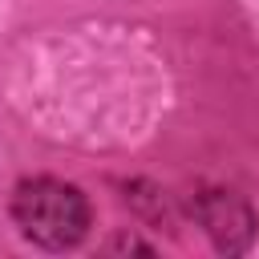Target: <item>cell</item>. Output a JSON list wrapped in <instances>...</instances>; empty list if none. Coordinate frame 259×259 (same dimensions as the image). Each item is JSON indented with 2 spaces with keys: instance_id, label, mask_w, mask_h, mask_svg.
I'll return each instance as SVG.
<instances>
[{
  "instance_id": "1",
  "label": "cell",
  "mask_w": 259,
  "mask_h": 259,
  "mask_svg": "<svg viewBox=\"0 0 259 259\" xmlns=\"http://www.w3.org/2000/svg\"><path fill=\"white\" fill-rule=\"evenodd\" d=\"M8 210H12V223L20 227V235L32 239L36 247H49V251L77 247L93 223L85 190L65 178H49V174L20 178L12 186Z\"/></svg>"
},
{
  "instance_id": "2",
  "label": "cell",
  "mask_w": 259,
  "mask_h": 259,
  "mask_svg": "<svg viewBox=\"0 0 259 259\" xmlns=\"http://www.w3.org/2000/svg\"><path fill=\"white\" fill-rule=\"evenodd\" d=\"M190 214L206 231V239L219 255H243L255 239V214H251L247 198H239L235 190H223V186L198 190L190 198Z\"/></svg>"
},
{
  "instance_id": "3",
  "label": "cell",
  "mask_w": 259,
  "mask_h": 259,
  "mask_svg": "<svg viewBox=\"0 0 259 259\" xmlns=\"http://www.w3.org/2000/svg\"><path fill=\"white\" fill-rule=\"evenodd\" d=\"M105 251H146V255H150L154 247H150V243H142V239H134V235H121V239H113Z\"/></svg>"
}]
</instances>
